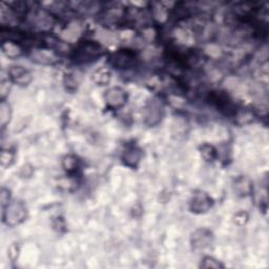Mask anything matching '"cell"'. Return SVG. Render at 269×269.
<instances>
[{
	"instance_id": "cell-1",
	"label": "cell",
	"mask_w": 269,
	"mask_h": 269,
	"mask_svg": "<svg viewBox=\"0 0 269 269\" xmlns=\"http://www.w3.org/2000/svg\"><path fill=\"white\" fill-rule=\"evenodd\" d=\"M102 46L100 43L93 40H85L78 44L75 51H73L71 58L76 63H89L97 60L102 55Z\"/></svg>"
},
{
	"instance_id": "cell-2",
	"label": "cell",
	"mask_w": 269,
	"mask_h": 269,
	"mask_svg": "<svg viewBox=\"0 0 269 269\" xmlns=\"http://www.w3.org/2000/svg\"><path fill=\"white\" fill-rule=\"evenodd\" d=\"M28 209L26 204L21 201H13L4 207L3 220L4 222L10 226L15 227L21 224L27 219Z\"/></svg>"
},
{
	"instance_id": "cell-3",
	"label": "cell",
	"mask_w": 269,
	"mask_h": 269,
	"mask_svg": "<svg viewBox=\"0 0 269 269\" xmlns=\"http://www.w3.org/2000/svg\"><path fill=\"white\" fill-rule=\"evenodd\" d=\"M136 53L132 50H128V48L118 50L109 57L110 65L118 69H129L136 64Z\"/></svg>"
},
{
	"instance_id": "cell-4",
	"label": "cell",
	"mask_w": 269,
	"mask_h": 269,
	"mask_svg": "<svg viewBox=\"0 0 269 269\" xmlns=\"http://www.w3.org/2000/svg\"><path fill=\"white\" fill-rule=\"evenodd\" d=\"M209 101L216 109H218V111L225 116L232 117L238 111L231 98L225 92H212L209 95Z\"/></svg>"
},
{
	"instance_id": "cell-5",
	"label": "cell",
	"mask_w": 269,
	"mask_h": 269,
	"mask_svg": "<svg viewBox=\"0 0 269 269\" xmlns=\"http://www.w3.org/2000/svg\"><path fill=\"white\" fill-rule=\"evenodd\" d=\"M163 105L158 99H152L143 109L144 123L152 128L159 124L163 118Z\"/></svg>"
},
{
	"instance_id": "cell-6",
	"label": "cell",
	"mask_w": 269,
	"mask_h": 269,
	"mask_svg": "<svg viewBox=\"0 0 269 269\" xmlns=\"http://www.w3.org/2000/svg\"><path fill=\"white\" fill-rule=\"evenodd\" d=\"M104 101L107 107L112 110H119L127 104L128 93L120 86H113L105 92Z\"/></svg>"
},
{
	"instance_id": "cell-7",
	"label": "cell",
	"mask_w": 269,
	"mask_h": 269,
	"mask_svg": "<svg viewBox=\"0 0 269 269\" xmlns=\"http://www.w3.org/2000/svg\"><path fill=\"white\" fill-rule=\"evenodd\" d=\"M213 205L210 195L204 191H197L192 194L189 202V208L193 213L201 214L207 212Z\"/></svg>"
},
{
	"instance_id": "cell-8",
	"label": "cell",
	"mask_w": 269,
	"mask_h": 269,
	"mask_svg": "<svg viewBox=\"0 0 269 269\" xmlns=\"http://www.w3.org/2000/svg\"><path fill=\"white\" fill-rule=\"evenodd\" d=\"M213 242V234L207 228H199L194 230L190 238V243L193 249L201 250L209 247Z\"/></svg>"
},
{
	"instance_id": "cell-9",
	"label": "cell",
	"mask_w": 269,
	"mask_h": 269,
	"mask_svg": "<svg viewBox=\"0 0 269 269\" xmlns=\"http://www.w3.org/2000/svg\"><path fill=\"white\" fill-rule=\"evenodd\" d=\"M8 74L11 82L21 86L29 85L33 80L32 73L21 65H12L9 68Z\"/></svg>"
},
{
	"instance_id": "cell-10",
	"label": "cell",
	"mask_w": 269,
	"mask_h": 269,
	"mask_svg": "<svg viewBox=\"0 0 269 269\" xmlns=\"http://www.w3.org/2000/svg\"><path fill=\"white\" fill-rule=\"evenodd\" d=\"M31 58L34 62L43 65H53L59 61L57 52L46 48H35L31 53Z\"/></svg>"
},
{
	"instance_id": "cell-11",
	"label": "cell",
	"mask_w": 269,
	"mask_h": 269,
	"mask_svg": "<svg viewBox=\"0 0 269 269\" xmlns=\"http://www.w3.org/2000/svg\"><path fill=\"white\" fill-rule=\"evenodd\" d=\"M142 150L140 148H138L137 145H131L124 151L123 156H122V161L127 166L136 168L142 159Z\"/></svg>"
},
{
	"instance_id": "cell-12",
	"label": "cell",
	"mask_w": 269,
	"mask_h": 269,
	"mask_svg": "<svg viewBox=\"0 0 269 269\" xmlns=\"http://www.w3.org/2000/svg\"><path fill=\"white\" fill-rule=\"evenodd\" d=\"M92 80L97 85H100V86L107 85L112 80V71L109 67L105 66L97 68L92 74Z\"/></svg>"
},
{
	"instance_id": "cell-13",
	"label": "cell",
	"mask_w": 269,
	"mask_h": 269,
	"mask_svg": "<svg viewBox=\"0 0 269 269\" xmlns=\"http://www.w3.org/2000/svg\"><path fill=\"white\" fill-rule=\"evenodd\" d=\"M2 50L3 53L8 57V58H17L21 56L22 54V48L19 45L18 42L13 41V40H2Z\"/></svg>"
},
{
	"instance_id": "cell-14",
	"label": "cell",
	"mask_w": 269,
	"mask_h": 269,
	"mask_svg": "<svg viewBox=\"0 0 269 269\" xmlns=\"http://www.w3.org/2000/svg\"><path fill=\"white\" fill-rule=\"evenodd\" d=\"M62 166L68 174H74L79 167V160L74 155H66L62 160Z\"/></svg>"
},
{
	"instance_id": "cell-15",
	"label": "cell",
	"mask_w": 269,
	"mask_h": 269,
	"mask_svg": "<svg viewBox=\"0 0 269 269\" xmlns=\"http://www.w3.org/2000/svg\"><path fill=\"white\" fill-rule=\"evenodd\" d=\"M200 154H201L202 158L204 159V161H206V162L214 161L218 156V152L214 146L211 144H208V143H204L200 146Z\"/></svg>"
},
{
	"instance_id": "cell-16",
	"label": "cell",
	"mask_w": 269,
	"mask_h": 269,
	"mask_svg": "<svg viewBox=\"0 0 269 269\" xmlns=\"http://www.w3.org/2000/svg\"><path fill=\"white\" fill-rule=\"evenodd\" d=\"M12 117V110L11 105L4 99L0 104V125L3 129L6 128V125L9 123Z\"/></svg>"
},
{
	"instance_id": "cell-17",
	"label": "cell",
	"mask_w": 269,
	"mask_h": 269,
	"mask_svg": "<svg viewBox=\"0 0 269 269\" xmlns=\"http://www.w3.org/2000/svg\"><path fill=\"white\" fill-rule=\"evenodd\" d=\"M252 189H253V185L248 179L239 178L236 181V190L239 192V194L247 195L250 193Z\"/></svg>"
},
{
	"instance_id": "cell-18",
	"label": "cell",
	"mask_w": 269,
	"mask_h": 269,
	"mask_svg": "<svg viewBox=\"0 0 269 269\" xmlns=\"http://www.w3.org/2000/svg\"><path fill=\"white\" fill-rule=\"evenodd\" d=\"M201 268H213V269H220V268H224V265L218 261L217 259L210 257V256H206L202 259L201 264H200Z\"/></svg>"
},
{
	"instance_id": "cell-19",
	"label": "cell",
	"mask_w": 269,
	"mask_h": 269,
	"mask_svg": "<svg viewBox=\"0 0 269 269\" xmlns=\"http://www.w3.org/2000/svg\"><path fill=\"white\" fill-rule=\"evenodd\" d=\"M15 155L13 152L9 150H3L2 155H0V163L3 167H9L14 163Z\"/></svg>"
},
{
	"instance_id": "cell-20",
	"label": "cell",
	"mask_w": 269,
	"mask_h": 269,
	"mask_svg": "<svg viewBox=\"0 0 269 269\" xmlns=\"http://www.w3.org/2000/svg\"><path fill=\"white\" fill-rule=\"evenodd\" d=\"M248 220H249V214L246 211H244V210H241V211L237 212L235 214V217H234L235 223L237 225H239V226L245 225L248 222Z\"/></svg>"
},
{
	"instance_id": "cell-21",
	"label": "cell",
	"mask_w": 269,
	"mask_h": 269,
	"mask_svg": "<svg viewBox=\"0 0 269 269\" xmlns=\"http://www.w3.org/2000/svg\"><path fill=\"white\" fill-rule=\"evenodd\" d=\"M20 253V247L18 245V243H12L9 249H8V257L12 262H15L18 259Z\"/></svg>"
},
{
	"instance_id": "cell-22",
	"label": "cell",
	"mask_w": 269,
	"mask_h": 269,
	"mask_svg": "<svg viewBox=\"0 0 269 269\" xmlns=\"http://www.w3.org/2000/svg\"><path fill=\"white\" fill-rule=\"evenodd\" d=\"M10 198H11L10 190L6 187H3L2 191H0V201H2L3 207H5L10 203Z\"/></svg>"
}]
</instances>
